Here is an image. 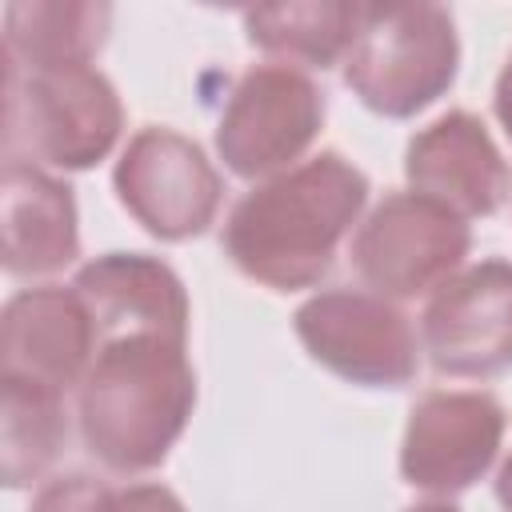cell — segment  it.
Here are the masks:
<instances>
[{"label":"cell","instance_id":"12","mask_svg":"<svg viewBox=\"0 0 512 512\" xmlns=\"http://www.w3.org/2000/svg\"><path fill=\"white\" fill-rule=\"evenodd\" d=\"M404 176L412 192L452 208L456 216H492L512 192V168L484 120L468 108L436 116L408 140Z\"/></svg>","mask_w":512,"mask_h":512},{"label":"cell","instance_id":"20","mask_svg":"<svg viewBox=\"0 0 512 512\" xmlns=\"http://www.w3.org/2000/svg\"><path fill=\"white\" fill-rule=\"evenodd\" d=\"M496 500L504 504V512H512V452L496 472Z\"/></svg>","mask_w":512,"mask_h":512},{"label":"cell","instance_id":"14","mask_svg":"<svg viewBox=\"0 0 512 512\" xmlns=\"http://www.w3.org/2000/svg\"><path fill=\"white\" fill-rule=\"evenodd\" d=\"M0 260L12 276H48L80 256L76 196L36 164L4 160L0 184Z\"/></svg>","mask_w":512,"mask_h":512},{"label":"cell","instance_id":"5","mask_svg":"<svg viewBox=\"0 0 512 512\" xmlns=\"http://www.w3.org/2000/svg\"><path fill=\"white\" fill-rule=\"evenodd\" d=\"M468 248L464 216L420 192H388L352 236V268L376 296L412 300L456 276Z\"/></svg>","mask_w":512,"mask_h":512},{"label":"cell","instance_id":"9","mask_svg":"<svg viewBox=\"0 0 512 512\" xmlns=\"http://www.w3.org/2000/svg\"><path fill=\"white\" fill-rule=\"evenodd\" d=\"M500 440L504 408L492 392L432 388L408 412L400 472L420 492L456 496L492 468Z\"/></svg>","mask_w":512,"mask_h":512},{"label":"cell","instance_id":"8","mask_svg":"<svg viewBox=\"0 0 512 512\" xmlns=\"http://www.w3.org/2000/svg\"><path fill=\"white\" fill-rule=\"evenodd\" d=\"M112 184L120 204L156 240H192L208 232L224 196L220 172L204 148L160 124L140 128L124 144Z\"/></svg>","mask_w":512,"mask_h":512},{"label":"cell","instance_id":"4","mask_svg":"<svg viewBox=\"0 0 512 512\" xmlns=\"http://www.w3.org/2000/svg\"><path fill=\"white\" fill-rule=\"evenodd\" d=\"M124 108L112 80L92 68H48L24 72L4 68V152L52 164V168H92L120 140Z\"/></svg>","mask_w":512,"mask_h":512},{"label":"cell","instance_id":"18","mask_svg":"<svg viewBox=\"0 0 512 512\" xmlns=\"http://www.w3.org/2000/svg\"><path fill=\"white\" fill-rule=\"evenodd\" d=\"M28 512H188L180 496L164 484L112 488L88 472H68L48 480Z\"/></svg>","mask_w":512,"mask_h":512},{"label":"cell","instance_id":"2","mask_svg":"<svg viewBox=\"0 0 512 512\" xmlns=\"http://www.w3.org/2000/svg\"><path fill=\"white\" fill-rule=\"evenodd\" d=\"M196 408L188 340L164 332H124L100 340L80 380L84 448L112 472L164 464Z\"/></svg>","mask_w":512,"mask_h":512},{"label":"cell","instance_id":"10","mask_svg":"<svg viewBox=\"0 0 512 512\" xmlns=\"http://www.w3.org/2000/svg\"><path fill=\"white\" fill-rule=\"evenodd\" d=\"M420 340L444 376H496L512 364V264L480 260L424 304Z\"/></svg>","mask_w":512,"mask_h":512},{"label":"cell","instance_id":"6","mask_svg":"<svg viewBox=\"0 0 512 512\" xmlns=\"http://www.w3.org/2000/svg\"><path fill=\"white\" fill-rule=\"evenodd\" d=\"M324 128V92L292 64H256L248 68L216 124L220 160L244 176H280L308 152Z\"/></svg>","mask_w":512,"mask_h":512},{"label":"cell","instance_id":"21","mask_svg":"<svg viewBox=\"0 0 512 512\" xmlns=\"http://www.w3.org/2000/svg\"><path fill=\"white\" fill-rule=\"evenodd\" d=\"M408 512H460V508L448 504V500H428V504H416V508H408Z\"/></svg>","mask_w":512,"mask_h":512},{"label":"cell","instance_id":"19","mask_svg":"<svg viewBox=\"0 0 512 512\" xmlns=\"http://www.w3.org/2000/svg\"><path fill=\"white\" fill-rule=\"evenodd\" d=\"M492 104H496V116H500L508 140H512V52H508V60H504V68L496 76V100Z\"/></svg>","mask_w":512,"mask_h":512},{"label":"cell","instance_id":"17","mask_svg":"<svg viewBox=\"0 0 512 512\" xmlns=\"http://www.w3.org/2000/svg\"><path fill=\"white\" fill-rule=\"evenodd\" d=\"M364 4H260L244 12L248 40L284 60L328 68L348 56Z\"/></svg>","mask_w":512,"mask_h":512},{"label":"cell","instance_id":"13","mask_svg":"<svg viewBox=\"0 0 512 512\" xmlns=\"http://www.w3.org/2000/svg\"><path fill=\"white\" fill-rule=\"evenodd\" d=\"M72 288L84 296L100 340L124 332H164L188 340V292L156 256L104 252L76 272Z\"/></svg>","mask_w":512,"mask_h":512},{"label":"cell","instance_id":"3","mask_svg":"<svg viewBox=\"0 0 512 512\" xmlns=\"http://www.w3.org/2000/svg\"><path fill=\"white\" fill-rule=\"evenodd\" d=\"M460 68L452 12L440 4H364L344 84L364 108L404 120L440 100Z\"/></svg>","mask_w":512,"mask_h":512},{"label":"cell","instance_id":"7","mask_svg":"<svg viewBox=\"0 0 512 512\" xmlns=\"http://www.w3.org/2000/svg\"><path fill=\"white\" fill-rule=\"evenodd\" d=\"M296 336L316 364L360 388H404L420 368L408 316L360 288H324L296 308Z\"/></svg>","mask_w":512,"mask_h":512},{"label":"cell","instance_id":"1","mask_svg":"<svg viewBox=\"0 0 512 512\" xmlns=\"http://www.w3.org/2000/svg\"><path fill=\"white\" fill-rule=\"evenodd\" d=\"M368 200V176L340 152H320L256 184L224 220V256L276 292L312 288Z\"/></svg>","mask_w":512,"mask_h":512},{"label":"cell","instance_id":"15","mask_svg":"<svg viewBox=\"0 0 512 512\" xmlns=\"http://www.w3.org/2000/svg\"><path fill=\"white\" fill-rule=\"evenodd\" d=\"M112 8L84 0H16L4 8V68H80L104 48Z\"/></svg>","mask_w":512,"mask_h":512},{"label":"cell","instance_id":"16","mask_svg":"<svg viewBox=\"0 0 512 512\" xmlns=\"http://www.w3.org/2000/svg\"><path fill=\"white\" fill-rule=\"evenodd\" d=\"M68 440L64 392L0 376V468L8 488L40 480Z\"/></svg>","mask_w":512,"mask_h":512},{"label":"cell","instance_id":"11","mask_svg":"<svg viewBox=\"0 0 512 512\" xmlns=\"http://www.w3.org/2000/svg\"><path fill=\"white\" fill-rule=\"evenodd\" d=\"M96 340L100 328L76 288H24L0 316V376L68 392L84 380Z\"/></svg>","mask_w":512,"mask_h":512}]
</instances>
